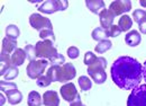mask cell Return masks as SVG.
Wrapping results in <instances>:
<instances>
[{
    "label": "cell",
    "mask_w": 146,
    "mask_h": 106,
    "mask_svg": "<svg viewBox=\"0 0 146 106\" xmlns=\"http://www.w3.org/2000/svg\"><path fill=\"white\" fill-rule=\"evenodd\" d=\"M112 81L124 90H133L139 86L143 79V66L134 58L119 56L111 67Z\"/></svg>",
    "instance_id": "obj_1"
},
{
    "label": "cell",
    "mask_w": 146,
    "mask_h": 106,
    "mask_svg": "<svg viewBox=\"0 0 146 106\" xmlns=\"http://www.w3.org/2000/svg\"><path fill=\"white\" fill-rule=\"evenodd\" d=\"M46 76L52 80V83H66L75 78L76 70L72 63H65L63 66H51L47 70Z\"/></svg>",
    "instance_id": "obj_2"
},
{
    "label": "cell",
    "mask_w": 146,
    "mask_h": 106,
    "mask_svg": "<svg viewBox=\"0 0 146 106\" xmlns=\"http://www.w3.org/2000/svg\"><path fill=\"white\" fill-rule=\"evenodd\" d=\"M35 50H36V56L39 59H45V60H51L55 55H57L58 52L54 46V42L45 40V41H39L35 44Z\"/></svg>",
    "instance_id": "obj_3"
},
{
    "label": "cell",
    "mask_w": 146,
    "mask_h": 106,
    "mask_svg": "<svg viewBox=\"0 0 146 106\" xmlns=\"http://www.w3.org/2000/svg\"><path fill=\"white\" fill-rule=\"evenodd\" d=\"M68 7L69 2L65 0H46L38 7V11L46 15H51L56 11L65 10L68 9Z\"/></svg>",
    "instance_id": "obj_4"
},
{
    "label": "cell",
    "mask_w": 146,
    "mask_h": 106,
    "mask_svg": "<svg viewBox=\"0 0 146 106\" xmlns=\"http://www.w3.org/2000/svg\"><path fill=\"white\" fill-rule=\"evenodd\" d=\"M48 60L45 59H38L35 61H31L27 66V76L31 79H37L40 76H43V73L45 72L47 66H48Z\"/></svg>",
    "instance_id": "obj_5"
},
{
    "label": "cell",
    "mask_w": 146,
    "mask_h": 106,
    "mask_svg": "<svg viewBox=\"0 0 146 106\" xmlns=\"http://www.w3.org/2000/svg\"><path fill=\"white\" fill-rule=\"evenodd\" d=\"M127 106H146V84L131 90L128 96Z\"/></svg>",
    "instance_id": "obj_6"
},
{
    "label": "cell",
    "mask_w": 146,
    "mask_h": 106,
    "mask_svg": "<svg viewBox=\"0 0 146 106\" xmlns=\"http://www.w3.org/2000/svg\"><path fill=\"white\" fill-rule=\"evenodd\" d=\"M29 24L33 28L37 30L38 32H40L43 30H53V25H52V21L50 20V18L40 16L37 13H34L29 16Z\"/></svg>",
    "instance_id": "obj_7"
},
{
    "label": "cell",
    "mask_w": 146,
    "mask_h": 106,
    "mask_svg": "<svg viewBox=\"0 0 146 106\" xmlns=\"http://www.w3.org/2000/svg\"><path fill=\"white\" fill-rule=\"evenodd\" d=\"M131 9V1L130 0H116L110 3L109 11L116 17L121 14H126Z\"/></svg>",
    "instance_id": "obj_8"
},
{
    "label": "cell",
    "mask_w": 146,
    "mask_h": 106,
    "mask_svg": "<svg viewBox=\"0 0 146 106\" xmlns=\"http://www.w3.org/2000/svg\"><path fill=\"white\" fill-rule=\"evenodd\" d=\"M60 93H61V96L63 97V99L66 101V102H70V103L74 102L78 98V95H79L78 90L75 88V85L72 83L63 85L60 89Z\"/></svg>",
    "instance_id": "obj_9"
},
{
    "label": "cell",
    "mask_w": 146,
    "mask_h": 106,
    "mask_svg": "<svg viewBox=\"0 0 146 106\" xmlns=\"http://www.w3.org/2000/svg\"><path fill=\"white\" fill-rule=\"evenodd\" d=\"M43 104L45 106H58L60 98L55 90H48L43 94Z\"/></svg>",
    "instance_id": "obj_10"
},
{
    "label": "cell",
    "mask_w": 146,
    "mask_h": 106,
    "mask_svg": "<svg viewBox=\"0 0 146 106\" xmlns=\"http://www.w3.org/2000/svg\"><path fill=\"white\" fill-rule=\"evenodd\" d=\"M99 18H100V25L104 30H108L112 26L115 16L109 11V9H105L99 14Z\"/></svg>",
    "instance_id": "obj_11"
},
{
    "label": "cell",
    "mask_w": 146,
    "mask_h": 106,
    "mask_svg": "<svg viewBox=\"0 0 146 106\" xmlns=\"http://www.w3.org/2000/svg\"><path fill=\"white\" fill-rule=\"evenodd\" d=\"M107 68V60L105 58H97V60L92 63L91 66L88 67V74L91 76L93 73L98 72V71H102Z\"/></svg>",
    "instance_id": "obj_12"
},
{
    "label": "cell",
    "mask_w": 146,
    "mask_h": 106,
    "mask_svg": "<svg viewBox=\"0 0 146 106\" xmlns=\"http://www.w3.org/2000/svg\"><path fill=\"white\" fill-rule=\"evenodd\" d=\"M125 42L128 46H137L142 42V35L137 31H130L125 36Z\"/></svg>",
    "instance_id": "obj_13"
},
{
    "label": "cell",
    "mask_w": 146,
    "mask_h": 106,
    "mask_svg": "<svg viewBox=\"0 0 146 106\" xmlns=\"http://www.w3.org/2000/svg\"><path fill=\"white\" fill-rule=\"evenodd\" d=\"M17 42L16 40H11L9 37H5L2 40V45H1V53L10 54L11 52H15L17 50Z\"/></svg>",
    "instance_id": "obj_14"
},
{
    "label": "cell",
    "mask_w": 146,
    "mask_h": 106,
    "mask_svg": "<svg viewBox=\"0 0 146 106\" xmlns=\"http://www.w3.org/2000/svg\"><path fill=\"white\" fill-rule=\"evenodd\" d=\"M86 5L87 7L89 8V10L92 11L93 14H97L99 15L102 10H105L106 6H105V2L102 0H87L86 1Z\"/></svg>",
    "instance_id": "obj_15"
},
{
    "label": "cell",
    "mask_w": 146,
    "mask_h": 106,
    "mask_svg": "<svg viewBox=\"0 0 146 106\" xmlns=\"http://www.w3.org/2000/svg\"><path fill=\"white\" fill-rule=\"evenodd\" d=\"M26 58H27L26 51L23 50V49H17L15 52L13 53V55H11V63L15 67L23 66V63L25 62Z\"/></svg>",
    "instance_id": "obj_16"
},
{
    "label": "cell",
    "mask_w": 146,
    "mask_h": 106,
    "mask_svg": "<svg viewBox=\"0 0 146 106\" xmlns=\"http://www.w3.org/2000/svg\"><path fill=\"white\" fill-rule=\"evenodd\" d=\"M6 96H7L8 103L10 105H17L23 101V94L19 91L18 89H13L10 91H7Z\"/></svg>",
    "instance_id": "obj_17"
},
{
    "label": "cell",
    "mask_w": 146,
    "mask_h": 106,
    "mask_svg": "<svg viewBox=\"0 0 146 106\" xmlns=\"http://www.w3.org/2000/svg\"><path fill=\"white\" fill-rule=\"evenodd\" d=\"M0 64H1V71H0V74H1V76H3L7 71L13 67L11 58L9 56V54H6V53H1V54H0Z\"/></svg>",
    "instance_id": "obj_18"
},
{
    "label": "cell",
    "mask_w": 146,
    "mask_h": 106,
    "mask_svg": "<svg viewBox=\"0 0 146 106\" xmlns=\"http://www.w3.org/2000/svg\"><path fill=\"white\" fill-rule=\"evenodd\" d=\"M43 103V98L40 97V95L33 90L28 94V98H27V104L28 106H40Z\"/></svg>",
    "instance_id": "obj_19"
},
{
    "label": "cell",
    "mask_w": 146,
    "mask_h": 106,
    "mask_svg": "<svg viewBox=\"0 0 146 106\" xmlns=\"http://www.w3.org/2000/svg\"><path fill=\"white\" fill-rule=\"evenodd\" d=\"M118 26L120 27L121 32H127L130 30V27L133 26V19L128 15H124L119 18L118 20Z\"/></svg>",
    "instance_id": "obj_20"
},
{
    "label": "cell",
    "mask_w": 146,
    "mask_h": 106,
    "mask_svg": "<svg viewBox=\"0 0 146 106\" xmlns=\"http://www.w3.org/2000/svg\"><path fill=\"white\" fill-rule=\"evenodd\" d=\"M92 38L93 40H96V41H99V42H101V41H104V40H108V34H107V31L106 30H104L102 27H97V28H94L93 31H92Z\"/></svg>",
    "instance_id": "obj_21"
},
{
    "label": "cell",
    "mask_w": 146,
    "mask_h": 106,
    "mask_svg": "<svg viewBox=\"0 0 146 106\" xmlns=\"http://www.w3.org/2000/svg\"><path fill=\"white\" fill-rule=\"evenodd\" d=\"M19 34H20V31L16 25L10 24L6 27V37H9L11 40H17Z\"/></svg>",
    "instance_id": "obj_22"
},
{
    "label": "cell",
    "mask_w": 146,
    "mask_h": 106,
    "mask_svg": "<svg viewBox=\"0 0 146 106\" xmlns=\"http://www.w3.org/2000/svg\"><path fill=\"white\" fill-rule=\"evenodd\" d=\"M111 46H112V43L110 42L109 40H104V41L99 42V43L96 45L94 51L98 53H105V52H107V51H109L110 49H111Z\"/></svg>",
    "instance_id": "obj_23"
},
{
    "label": "cell",
    "mask_w": 146,
    "mask_h": 106,
    "mask_svg": "<svg viewBox=\"0 0 146 106\" xmlns=\"http://www.w3.org/2000/svg\"><path fill=\"white\" fill-rule=\"evenodd\" d=\"M78 84H79L80 88L82 89L83 91H88V90H90L92 87L91 80H90L87 76H80L79 79H78Z\"/></svg>",
    "instance_id": "obj_24"
},
{
    "label": "cell",
    "mask_w": 146,
    "mask_h": 106,
    "mask_svg": "<svg viewBox=\"0 0 146 106\" xmlns=\"http://www.w3.org/2000/svg\"><path fill=\"white\" fill-rule=\"evenodd\" d=\"M90 77L93 79V81H94L96 84H98V85H101V84H104V83L107 80V73H106L105 70L98 71V72L91 74Z\"/></svg>",
    "instance_id": "obj_25"
},
{
    "label": "cell",
    "mask_w": 146,
    "mask_h": 106,
    "mask_svg": "<svg viewBox=\"0 0 146 106\" xmlns=\"http://www.w3.org/2000/svg\"><path fill=\"white\" fill-rule=\"evenodd\" d=\"M18 73H19V70H18V68L17 67H15V66H13L9 70L7 71L2 77L5 78V80L6 81H9V80H13V79H15L17 76H18Z\"/></svg>",
    "instance_id": "obj_26"
},
{
    "label": "cell",
    "mask_w": 146,
    "mask_h": 106,
    "mask_svg": "<svg viewBox=\"0 0 146 106\" xmlns=\"http://www.w3.org/2000/svg\"><path fill=\"white\" fill-rule=\"evenodd\" d=\"M133 18L137 24H139V23H142L143 20L146 19V11L143 9H136L133 13Z\"/></svg>",
    "instance_id": "obj_27"
},
{
    "label": "cell",
    "mask_w": 146,
    "mask_h": 106,
    "mask_svg": "<svg viewBox=\"0 0 146 106\" xmlns=\"http://www.w3.org/2000/svg\"><path fill=\"white\" fill-rule=\"evenodd\" d=\"M0 89H1V91L2 93H7V91H10V90H13V89H17V85L15 84V83H8V81H3V80H1L0 81Z\"/></svg>",
    "instance_id": "obj_28"
},
{
    "label": "cell",
    "mask_w": 146,
    "mask_h": 106,
    "mask_svg": "<svg viewBox=\"0 0 146 106\" xmlns=\"http://www.w3.org/2000/svg\"><path fill=\"white\" fill-rule=\"evenodd\" d=\"M39 37L42 40H48V41H52V42H55V36L54 33H53V30H43L39 32Z\"/></svg>",
    "instance_id": "obj_29"
},
{
    "label": "cell",
    "mask_w": 146,
    "mask_h": 106,
    "mask_svg": "<svg viewBox=\"0 0 146 106\" xmlns=\"http://www.w3.org/2000/svg\"><path fill=\"white\" fill-rule=\"evenodd\" d=\"M48 62H50L51 66H63V64H65V58H64L63 54L58 53L53 59H51Z\"/></svg>",
    "instance_id": "obj_30"
},
{
    "label": "cell",
    "mask_w": 146,
    "mask_h": 106,
    "mask_svg": "<svg viewBox=\"0 0 146 106\" xmlns=\"http://www.w3.org/2000/svg\"><path fill=\"white\" fill-rule=\"evenodd\" d=\"M26 51V54H27V58L29 61H35L36 60V50H35V46L33 45H26V48L24 49Z\"/></svg>",
    "instance_id": "obj_31"
},
{
    "label": "cell",
    "mask_w": 146,
    "mask_h": 106,
    "mask_svg": "<svg viewBox=\"0 0 146 106\" xmlns=\"http://www.w3.org/2000/svg\"><path fill=\"white\" fill-rule=\"evenodd\" d=\"M36 84L38 87H47V86H50L52 84V80L47 76L43 74V76H40L39 78L36 79Z\"/></svg>",
    "instance_id": "obj_32"
},
{
    "label": "cell",
    "mask_w": 146,
    "mask_h": 106,
    "mask_svg": "<svg viewBox=\"0 0 146 106\" xmlns=\"http://www.w3.org/2000/svg\"><path fill=\"white\" fill-rule=\"evenodd\" d=\"M106 31H107V34L109 37H117L121 34V30L118 25H112L110 28L106 30Z\"/></svg>",
    "instance_id": "obj_33"
},
{
    "label": "cell",
    "mask_w": 146,
    "mask_h": 106,
    "mask_svg": "<svg viewBox=\"0 0 146 106\" xmlns=\"http://www.w3.org/2000/svg\"><path fill=\"white\" fill-rule=\"evenodd\" d=\"M97 58H98V56H96L93 52L88 51V52L86 53V55H84V61H83V62H84V64H87V66L89 67V66H91L92 63L97 60Z\"/></svg>",
    "instance_id": "obj_34"
},
{
    "label": "cell",
    "mask_w": 146,
    "mask_h": 106,
    "mask_svg": "<svg viewBox=\"0 0 146 106\" xmlns=\"http://www.w3.org/2000/svg\"><path fill=\"white\" fill-rule=\"evenodd\" d=\"M79 55H80V51H79L78 48H75V46H70V48L68 49V56H69L70 59H76Z\"/></svg>",
    "instance_id": "obj_35"
},
{
    "label": "cell",
    "mask_w": 146,
    "mask_h": 106,
    "mask_svg": "<svg viewBox=\"0 0 146 106\" xmlns=\"http://www.w3.org/2000/svg\"><path fill=\"white\" fill-rule=\"evenodd\" d=\"M138 27H139V32L142 34H146V19L138 24Z\"/></svg>",
    "instance_id": "obj_36"
},
{
    "label": "cell",
    "mask_w": 146,
    "mask_h": 106,
    "mask_svg": "<svg viewBox=\"0 0 146 106\" xmlns=\"http://www.w3.org/2000/svg\"><path fill=\"white\" fill-rule=\"evenodd\" d=\"M70 106H86L82 104V102H81V98H80V95H78V98L72 102V103H70Z\"/></svg>",
    "instance_id": "obj_37"
},
{
    "label": "cell",
    "mask_w": 146,
    "mask_h": 106,
    "mask_svg": "<svg viewBox=\"0 0 146 106\" xmlns=\"http://www.w3.org/2000/svg\"><path fill=\"white\" fill-rule=\"evenodd\" d=\"M143 78L145 79L146 81V61L144 62V64H143Z\"/></svg>",
    "instance_id": "obj_38"
},
{
    "label": "cell",
    "mask_w": 146,
    "mask_h": 106,
    "mask_svg": "<svg viewBox=\"0 0 146 106\" xmlns=\"http://www.w3.org/2000/svg\"><path fill=\"white\" fill-rule=\"evenodd\" d=\"M141 5H142L143 7H146V1H144V0H142V1H141Z\"/></svg>",
    "instance_id": "obj_39"
}]
</instances>
